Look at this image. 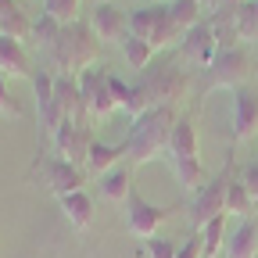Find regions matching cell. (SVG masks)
I'll use <instances>...</instances> for the list:
<instances>
[{
    "label": "cell",
    "mask_w": 258,
    "mask_h": 258,
    "mask_svg": "<svg viewBox=\"0 0 258 258\" xmlns=\"http://www.w3.org/2000/svg\"><path fill=\"white\" fill-rule=\"evenodd\" d=\"M176 122H179L176 108H151L147 115L133 118L129 137H125V158L133 165H147L154 158H169V140H172Z\"/></svg>",
    "instance_id": "obj_1"
},
{
    "label": "cell",
    "mask_w": 258,
    "mask_h": 258,
    "mask_svg": "<svg viewBox=\"0 0 258 258\" xmlns=\"http://www.w3.org/2000/svg\"><path fill=\"white\" fill-rule=\"evenodd\" d=\"M97 54H101V40L90 29V22H72L61 29V36L54 40V47L47 50L50 64L57 69V76H83L86 69L97 64Z\"/></svg>",
    "instance_id": "obj_2"
},
{
    "label": "cell",
    "mask_w": 258,
    "mask_h": 258,
    "mask_svg": "<svg viewBox=\"0 0 258 258\" xmlns=\"http://www.w3.org/2000/svg\"><path fill=\"white\" fill-rule=\"evenodd\" d=\"M137 86L147 93L151 108H176L186 90H190V76L179 69V61H161L154 69H144Z\"/></svg>",
    "instance_id": "obj_3"
},
{
    "label": "cell",
    "mask_w": 258,
    "mask_h": 258,
    "mask_svg": "<svg viewBox=\"0 0 258 258\" xmlns=\"http://www.w3.org/2000/svg\"><path fill=\"white\" fill-rule=\"evenodd\" d=\"M254 76L251 54L244 47H226L215 54V61L205 69V90H240L247 86V79Z\"/></svg>",
    "instance_id": "obj_4"
},
{
    "label": "cell",
    "mask_w": 258,
    "mask_h": 258,
    "mask_svg": "<svg viewBox=\"0 0 258 258\" xmlns=\"http://www.w3.org/2000/svg\"><path fill=\"white\" fill-rule=\"evenodd\" d=\"M32 176H40V183L54 194L57 201L69 198V194H79L83 183H86V169L72 165V161H64L57 154H43V151H40L36 161H32Z\"/></svg>",
    "instance_id": "obj_5"
},
{
    "label": "cell",
    "mask_w": 258,
    "mask_h": 258,
    "mask_svg": "<svg viewBox=\"0 0 258 258\" xmlns=\"http://www.w3.org/2000/svg\"><path fill=\"white\" fill-rule=\"evenodd\" d=\"M230 176H233V154L226 158V169L219 176H212L190 198V222H194V230H205L212 219L226 215V186H230Z\"/></svg>",
    "instance_id": "obj_6"
},
{
    "label": "cell",
    "mask_w": 258,
    "mask_h": 258,
    "mask_svg": "<svg viewBox=\"0 0 258 258\" xmlns=\"http://www.w3.org/2000/svg\"><path fill=\"white\" fill-rule=\"evenodd\" d=\"M176 212H179V205H151L133 186L129 190V201H125V230H129V237L151 240V237H158V226L169 222Z\"/></svg>",
    "instance_id": "obj_7"
},
{
    "label": "cell",
    "mask_w": 258,
    "mask_h": 258,
    "mask_svg": "<svg viewBox=\"0 0 258 258\" xmlns=\"http://www.w3.org/2000/svg\"><path fill=\"white\" fill-rule=\"evenodd\" d=\"M79 86H83V101H86V111H90V122L93 118H108L118 104H115V93H111V72L104 64H93L79 76Z\"/></svg>",
    "instance_id": "obj_8"
},
{
    "label": "cell",
    "mask_w": 258,
    "mask_h": 258,
    "mask_svg": "<svg viewBox=\"0 0 258 258\" xmlns=\"http://www.w3.org/2000/svg\"><path fill=\"white\" fill-rule=\"evenodd\" d=\"M219 54V40L208 22H198L179 43V64H190V69H208Z\"/></svg>",
    "instance_id": "obj_9"
},
{
    "label": "cell",
    "mask_w": 258,
    "mask_h": 258,
    "mask_svg": "<svg viewBox=\"0 0 258 258\" xmlns=\"http://www.w3.org/2000/svg\"><path fill=\"white\" fill-rule=\"evenodd\" d=\"M54 154L64 158V161H72V165H86V154L93 147V133H90V125H79V122H61L57 125V133H54Z\"/></svg>",
    "instance_id": "obj_10"
},
{
    "label": "cell",
    "mask_w": 258,
    "mask_h": 258,
    "mask_svg": "<svg viewBox=\"0 0 258 258\" xmlns=\"http://www.w3.org/2000/svg\"><path fill=\"white\" fill-rule=\"evenodd\" d=\"M32 90H36V115H40V129L43 137L54 140L57 125L64 122L57 111V97H54V72L50 69H36L32 72Z\"/></svg>",
    "instance_id": "obj_11"
},
{
    "label": "cell",
    "mask_w": 258,
    "mask_h": 258,
    "mask_svg": "<svg viewBox=\"0 0 258 258\" xmlns=\"http://www.w3.org/2000/svg\"><path fill=\"white\" fill-rule=\"evenodd\" d=\"M54 97H57V111H61L64 122L90 125V111H86V101H83L79 76H57L54 72Z\"/></svg>",
    "instance_id": "obj_12"
},
{
    "label": "cell",
    "mask_w": 258,
    "mask_h": 258,
    "mask_svg": "<svg viewBox=\"0 0 258 258\" xmlns=\"http://www.w3.org/2000/svg\"><path fill=\"white\" fill-rule=\"evenodd\" d=\"M258 133V93L240 86L233 93V144H244Z\"/></svg>",
    "instance_id": "obj_13"
},
{
    "label": "cell",
    "mask_w": 258,
    "mask_h": 258,
    "mask_svg": "<svg viewBox=\"0 0 258 258\" xmlns=\"http://www.w3.org/2000/svg\"><path fill=\"white\" fill-rule=\"evenodd\" d=\"M90 29L97 32V40H108V43L118 40L122 43L129 36V18L115 4H97V8H90Z\"/></svg>",
    "instance_id": "obj_14"
},
{
    "label": "cell",
    "mask_w": 258,
    "mask_h": 258,
    "mask_svg": "<svg viewBox=\"0 0 258 258\" xmlns=\"http://www.w3.org/2000/svg\"><path fill=\"white\" fill-rule=\"evenodd\" d=\"M32 61L25 54V47L11 36H0V76H11V79H32Z\"/></svg>",
    "instance_id": "obj_15"
},
{
    "label": "cell",
    "mask_w": 258,
    "mask_h": 258,
    "mask_svg": "<svg viewBox=\"0 0 258 258\" xmlns=\"http://www.w3.org/2000/svg\"><path fill=\"white\" fill-rule=\"evenodd\" d=\"M122 158H125V144H101V140H93L90 154H86V176H108L111 169L122 165Z\"/></svg>",
    "instance_id": "obj_16"
},
{
    "label": "cell",
    "mask_w": 258,
    "mask_h": 258,
    "mask_svg": "<svg viewBox=\"0 0 258 258\" xmlns=\"http://www.w3.org/2000/svg\"><path fill=\"white\" fill-rule=\"evenodd\" d=\"M254 251H258V222L254 219H244L237 230L226 237L222 254L226 258H254Z\"/></svg>",
    "instance_id": "obj_17"
},
{
    "label": "cell",
    "mask_w": 258,
    "mask_h": 258,
    "mask_svg": "<svg viewBox=\"0 0 258 258\" xmlns=\"http://www.w3.org/2000/svg\"><path fill=\"white\" fill-rule=\"evenodd\" d=\"M57 205H61V215H64V222H69L72 230H79V233L90 230V222H93V201H90L86 190L69 194V198H61Z\"/></svg>",
    "instance_id": "obj_18"
},
{
    "label": "cell",
    "mask_w": 258,
    "mask_h": 258,
    "mask_svg": "<svg viewBox=\"0 0 258 258\" xmlns=\"http://www.w3.org/2000/svg\"><path fill=\"white\" fill-rule=\"evenodd\" d=\"M198 125H194L190 115H179L176 129H172V140H169V158H201L198 154Z\"/></svg>",
    "instance_id": "obj_19"
},
{
    "label": "cell",
    "mask_w": 258,
    "mask_h": 258,
    "mask_svg": "<svg viewBox=\"0 0 258 258\" xmlns=\"http://www.w3.org/2000/svg\"><path fill=\"white\" fill-rule=\"evenodd\" d=\"M97 190H101V198H104L108 205H125V201H129V190H133V176H129L125 165H118V169H111L108 176H101Z\"/></svg>",
    "instance_id": "obj_20"
},
{
    "label": "cell",
    "mask_w": 258,
    "mask_h": 258,
    "mask_svg": "<svg viewBox=\"0 0 258 258\" xmlns=\"http://www.w3.org/2000/svg\"><path fill=\"white\" fill-rule=\"evenodd\" d=\"M254 198L247 194V186H244V176L240 172H233L230 176V186H226V215H237V219H251L254 215Z\"/></svg>",
    "instance_id": "obj_21"
},
{
    "label": "cell",
    "mask_w": 258,
    "mask_h": 258,
    "mask_svg": "<svg viewBox=\"0 0 258 258\" xmlns=\"http://www.w3.org/2000/svg\"><path fill=\"white\" fill-rule=\"evenodd\" d=\"M169 165H172L179 186L190 190V194H198V190L208 183V169L201 165V158H169Z\"/></svg>",
    "instance_id": "obj_22"
},
{
    "label": "cell",
    "mask_w": 258,
    "mask_h": 258,
    "mask_svg": "<svg viewBox=\"0 0 258 258\" xmlns=\"http://www.w3.org/2000/svg\"><path fill=\"white\" fill-rule=\"evenodd\" d=\"M215 40H219V50L226 47H240V32H237V8H222V11H212L208 18Z\"/></svg>",
    "instance_id": "obj_23"
},
{
    "label": "cell",
    "mask_w": 258,
    "mask_h": 258,
    "mask_svg": "<svg viewBox=\"0 0 258 258\" xmlns=\"http://www.w3.org/2000/svg\"><path fill=\"white\" fill-rule=\"evenodd\" d=\"M161 15H165V4H147V8H137L133 15H129V32L151 43V36H154V29H158Z\"/></svg>",
    "instance_id": "obj_24"
},
{
    "label": "cell",
    "mask_w": 258,
    "mask_h": 258,
    "mask_svg": "<svg viewBox=\"0 0 258 258\" xmlns=\"http://www.w3.org/2000/svg\"><path fill=\"white\" fill-rule=\"evenodd\" d=\"M122 57H125V64L129 69H151V57H154V47L147 43V40H140V36H133V32H129V36L122 40Z\"/></svg>",
    "instance_id": "obj_25"
},
{
    "label": "cell",
    "mask_w": 258,
    "mask_h": 258,
    "mask_svg": "<svg viewBox=\"0 0 258 258\" xmlns=\"http://www.w3.org/2000/svg\"><path fill=\"white\" fill-rule=\"evenodd\" d=\"M0 36H11V40H29L32 36V18L22 11H11V15H0Z\"/></svg>",
    "instance_id": "obj_26"
},
{
    "label": "cell",
    "mask_w": 258,
    "mask_h": 258,
    "mask_svg": "<svg viewBox=\"0 0 258 258\" xmlns=\"http://www.w3.org/2000/svg\"><path fill=\"white\" fill-rule=\"evenodd\" d=\"M169 11H172V18H176V25H179L183 32H190L198 22H205V18H201V15H205L201 0H172Z\"/></svg>",
    "instance_id": "obj_27"
},
{
    "label": "cell",
    "mask_w": 258,
    "mask_h": 258,
    "mask_svg": "<svg viewBox=\"0 0 258 258\" xmlns=\"http://www.w3.org/2000/svg\"><path fill=\"white\" fill-rule=\"evenodd\" d=\"M61 29H64V25H61L57 18H50V15H43V11H40V18L32 22V40H36V47L50 50V47H54V40L61 36Z\"/></svg>",
    "instance_id": "obj_28"
},
{
    "label": "cell",
    "mask_w": 258,
    "mask_h": 258,
    "mask_svg": "<svg viewBox=\"0 0 258 258\" xmlns=\"http://www.w3.org/2000/svg\"><path fill=\"white\" fill-rule=\"evenodd\" d=\"M201 237H205V258H219V251L226 247V215L212 219L201 230Z\"/></svg>",
    "instance_id": "obj_29"
},
{
    "label": "cell",
    "mask_w": 258,
    "mask_h": 258,
    "mask_svg": "<svg viewBox=\"0 0 258 258\" xmlns=\"http://www.w3.org/2000/svg\"><path fill=\"white\" fill-rule=\"evenodd\" d=\"M237 32H240V40H247V43L258 40V11H254V0L237 4Z\"/></svg>",
    "instance_id": "obj_30"
},
{
    "label": "cell",
    "mask_w": 258,
    "mask_h": 258,
    "mask_svg": "<svg viewBox=\"0 0 258 258\" xmlns=\"http://www.w3.org/2000/svg\"><path fill=\"white\" fill-rule=\"evenodd\" d=\"M79 8H83V0H43V15L57 18L61 25L79 22Z\"/></svg>",
    "instance_id": "obj_31"
},
{
    "label": "cell",
    "mask_w": 258,
    "mask_h": 258,
    "mask_svg": "<svg viewBox=\"0 0 258 258\" xmlns=\"http://www.w3.org/2000/svg\"><path fill=\"white\" fill-rule=\"evenodd\" d=\"M144 247H147V258H176L179 254V244L165 240V237H151V240H144Z\"/></svg>",
    "instance_id": "obj_32"
},
{
    "label": "cell",
    "mask_w": 258,
    "mask_h": 258,
    "mask_svg": "<svg viewBox=\"0 0 258 258\" xmlns=\"http://www.w3.org/2000/svg\"><path fill=\"white\" fill-rule=\"evenodd\" d=\"M176 258H205V237H201V230H194V233L183 240V247H179Z\"/></svg>",
    "instance_id": "obj_33"
},
{
    "label": "cell",
    "mask_w": 258,
    "mask_h": 258,
    "mask_svg": "<svg viewBox=\"0 0 258 258\" xmlns=\"http://www.w3.org/2000/svg\"><path fill=\"white\" fill-rule=\"evenodd\" d=\"M0 115H11V118H18V115H22V104L11 97V90H8V83H4V76H0Z\"/></svg>",
    "instance_id": "obj_34"
},
{
    "label": "cell",
    "mask_w": 258,
    "mask_h": 258,
    "mask_svg": "<svg viewBox=\"0 0 258 258\" xmlns=\"http://www.w3.org/2000/svg\"><path fill=\"white\" fill-rule=\"evenodd\" d=\"M244 176V186H247V194L254 198V205H258V161H251V165L240 172Z\"/></svg>",
    "instance_id": "obj_35"
},
{
    "label": "cell",
    "mask_w": 258,
    "mask_h": 258,
    "mask_svg": "<svg viewBox=\"0 0 258 258\" xmlns=\"http://www.w3.org/2000/svg\"><path fill=\"white\" fill-rule=\"evenodd\" d=\"M11 11H22L18 0H0V15H11Z\"/></svg>",
    "instance_id": "obj_36"
},
{
    "label": "cell",
    "mask_w": 258,
    "mask_h": 258,
    "mask_svg": "<svg viewBox=\"0 0 258 258\" xmlns=\"http://www.w3.org/2000/svg\"><path fill=\"white\" fill-rule=\"evenodd\" d=\"M86 4H90V8H97V4H111V0H86Z\"/></svg>",
    "instance_id": "obj_37"
},
{
    "label": "cell",
    "mask_w": 258,
    "mask_h": 258,
    "mask_svg": "<svg viewBox=\"0 0 258 258\" xmlns=\"http://www.w3.org/2000/svg\"><path fill=\"white\" fill-rule=\"evenodd\" d=\"M154 4H172V0H154Z\"/></svg>",
    "instance_id": "obj_38"
},
{
    "label": "cell",
    "mask_w": 258,
    "mask_h": 258,
    "mask_svg": "<svg viewBox=\"0 0 258 258\" xmlns=\"http://www.w3.org/2000/svg\"><path fill=\"white\" fill-rule=\"evenodd\" d=\"M254 11H258V0H254Z\"/></svg>",
    "instance_id": "obj_39"
},
{
    "label": "cell",
    "mask_w": 258,
    "mask_h": 258,
    "mask_svg": "<svg viewBox=\"0 0 258 258\" xmlns=\"http://www.w3.org/2000/svg\"><path fill=\"white\" fill-rule=\"evenodd\" d=\"M219 258H226V254H219Z\"/></svg>",
    "instance_id": "obj_40"
}]
</instances>
